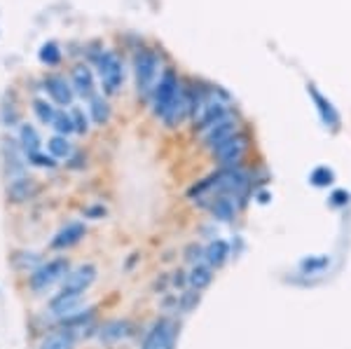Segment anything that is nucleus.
I'll list each match as a JSON object with an SVG mask.
<instances>
[{"mask_svg":"<svg viewBox=\"0 0 351 349\" xmlns=\"http://www.w3.org/2000/svg\"><path fill=\"white\" fill-rule=\"evenodd\" d=\"M71 115H73V122H75V132H80V134H87V115H84V110L80 108H73L71 110Z\"/></svg>","mask_w":351,"mask_h":349,"instance_id":"c85d7f7f","label":"nucleus"},{"mask_svg":"<svg viewBox=\"0 0 351 349\" xmlns=\"http://www.w3.org/2000/svg\"><path fill=\"white\" fill-rule=\"evenodd\" d=\"M84 234H87V225L80 221H73V223L64 225V228L54 234L52 241H49V246H52L54 251H66V249H71V246L80 244Z\"/></svg>","mask_w":351,"mask_h":349,"instance_id":"9b49d317","label":"nucleus"},{"mask_svg":"<svg viewBox=\"0 0 351 349\" xmlns=\"http://www.w3.org/2000/svg\"><path fill=\"white\" fill-rule=\"evenodd\" d=\"M96 66H99V77L104 84L106 94H117L124 82V69L122 61L117 59L115 52H101L96 56Z\"/></svg>","mask_w":351,"mask_h":349,"instance_id":"0eeeda50","label":"nucleus"},{"mask_svg":"<svg viewBox=\"0 0 351 349\" xmlns=\"http://www.w3.org/2000/svg\"><path fill=\"white\" fill-rule=\"evenodd\" d=\"M71 84H73V89H75L80 97L84 99H92L96 97L94 94V75H92V71H89V66H75V69L71 71Z\"/></svg>","mask_w":351,"mask_h":349,"instance_id":"2eb2a0df","label":"nucleus"},{"mask_svg":"<svg viewBox=\"0 0 351 349\" xmlns=\"http://www.w3.org/2000/svg\"><path fill=\"white\" fill-rule=\"evenodd\" d=\"M28 162H31V165H36V167H45V169H54L56 167L54 157L52 155H45L43 150H40V153H36V155L28 157Z\"/></svg>","mask_w":351,"mask_h":349,"instance_id":"cd10ccee","label":"nucleus"},{"mask_svg":"<svg viewBox=\"0 0 351 349\" xmlns=\"http://www.w3.org/2000/svg\"><path fill=\"white\" fill-rule=\"evenodd\" d=\"M246 153H248V136L243 132H239L225 141V143H220L211 155L220 169H234L243 162Z\"/></svg>","mask_w":351,"mask_h":349,"instance_id":"423d86ee","label":"nucleus"},{"mask_svg":"<svg viewBox=\"0 0 351 349\" xmlns=\"http://www.w3.org/2000/svg\"><path fill=\"white\" fill-rule=\"evenodd\" d=\"M239 117L234 115V112H228L225 117H220L218 122H213L208 129H204L202 132V143L204 148L208 150V153H213V150L218 148L220 143H225L228 139H232L234 134H239Z\"/></svg>","mask_w":351,"mask_h":349,"instance_id":"1a4fd4ad","label":"nucleus"},{"mask_svg":"<svg viewBox=\"0 0 351 349\" xmlns=\"http://www.w3.org/2000/svg\"><path fill=\"white\" fill-rule=\"evenodd\" d=\"M68 261L66 258H56V261H49V263H40L36 272H31L28 277V284L36 293H43V291L52 289L56 281L66 279L68 277Z\"/></svg>","mask_w":351,"mask_h":349,"instance_id":"39448f33","label":"nucleus"},{"mask_svg":"<svg viewBox=\"0 0 351 349\" xmlns=\"http://www.w3.org/2000/svg\"><path fill=\"white\" fill-rule=\"evenodd\" d=\"M106 209H101V206H94V209H87V216H104Z\"/></svg>","mask_w":351,"mask_h":349,"instance_id":"2f4dec72","label":"nucleus"},{"mask_svg":"<svg viewBox=\"0 0 351 349\" xmlns=\"http://www.w3.org/2000/svg\"><path fill=\"white\" fill-rule=\"evenodd\" d=\"M52 127L61 134V136H68V134L75 132V122H73V115L68 110H56Z\"/></svg>","mask_w":351,"mask_h":349,"instance_id":"a878e982","label":"nucleus"},{"mask_svg":"<svg viewBox=\"0 0 351 349\" xmlns=\"http://www.w3.org/2000/svg\"><path fill=\"white\" fill-rule=\"evenodd\" d=\"M59 59H61V52H59V47H56V43L43 45V49H40V61H43V64L54 66Z\"/></svg>","mask_w":351,"mask_h":349,"instance_id":"bb28decb","label":"nucleus"},{"mask_svg":"<svg viewBox=\"0 0 351 349\" xmlns=\"http://www.w3.org/2000/svg\"><path fill=\"white\" fill-rule=\"evenodd\" d=\"M211 281H213V267L211 265H206V263H197V265H192L190 274H188V286L192 291L199 293V291L211 286Z\"/></svg>","mask_w":351,"mask_h":349,"instance_id":"f3484780","label":"nucleus"},{"mask_svg":"<svg viewBox=\"0 0 351 349\" xmlns=\"http://www.w3.org/2000/svg\"><path fill=\"white\" fill-rule=\"evenodd\" d=\"M180 84L183 82L178 80V75H176L171 69H167L162 73V80H160V84H157L155 94H152V99H150L152 112H155L160 120H164V115H167L169 108L173 106V101L180 92Z\"/></svg>","mask_w":351,"mask_h":349,"instance_id":"20e7f679","label":"nucleus"},{"mask_svg":"<svg viewBox=\"0 0 351 349\" xmlns=\"http://www.w3.org/2000/svg\"><path fill=\"white\" fill-rule=\"evenodd\" d=\"M129 333H132V324L129 322H122V319H115V322H108L101 328L99 337L104 342H120L124 340Z\"/></svg>","mask_w":351,"mask_h":349,"instance_id":"412c9836","label":"nucleus"},{"mask_svg":"<svg viewBox=\"0 0 351 349\" xmlns=\"http://www.w3.org/2000/svg\"><path fill=\"white\" fill-rule=\"evenodd\" d=\"M176 340H178V324L162 317L150 326L141 349H176Z\"/></svg>","mask_w":351,"mask_h":349,"instance_id":"6e6552de","label":"nucleus"},{"mask_svg":"<svg viewBox=\"0 0 351 349\" xmlns=\"http://www.w3.org/2000/svg\"><path fill=\"white\" fill-rule=\"evenodd\" d=\"M136 89L143 99H152L157 84L162 80V56L152 49H141L134 59Z\"/></svg>","mask_w":351,"mask_h":349,"instance_id":"7ed1b4c3","label":"nucleus"},{"mask_svg":"<svg viewBox=\"0 0 351 349\" xmlns=\"http://www.w3.org/2000/svg\"><path fill=\"white\" fill-rule=\"evenodd\" d=\"M33 112H36L38 120H40L43 125L52 127V122L56 117V108L52 104H47V101H43V99H36V101H33Z\"/></svg>","mask_w":351,"mask_h":349,"instance_id":"393cba45","label":"nucleus"},{"mask_svg":"<svg viewBox=\"0 0 351 349\" xmlns=\"http://www.w3.org/2000/svg\"><path fill=\"white\" fill-rule=\"evenodd\" d=\"M248 185H251V181H248V173L243 171V169H239V167L218 169V171L211 173L208 178H204V181H199L197 185H192L190 197H197L199 202H208L211 197H220V195L243 200Z\"/></svg>","mask_w":351,"mask_h":349,"instance_id":"f257e3e1","label":"nucleus"},{"mask_svg":"<svg viewBox=\"0 0 351 349\" xmlns=\"http://www.w3.org/2000/svg\"><path fill=\"white\" fill-rule=\"evenodd\" d=\"M96 281V267L94 265H80L75 269H71L68 272V277L64 279V284H61V291L59 296L54 298L52 302H49V307H52L54 314H59V317H68V314L75 312V305L80 302V298L84 291L89 289Z\"/></svg>","mask_w":351,"mask_h":349,"instance_id":"f03ea898","label":"nucleus"},{"mask_svg":"<svg viewBox=\"0 0 351 349\" xmlns=\"http://www.w3.org/2000/svg\"><path fill=\"white\" fill-rule=\"evenodd\" d=\"M328 263H330L328 258H319V261H314V258H307V261H302V265H300V267L309 269V272L314 274V272H319V269H324Z\"/></svg>","mask_w":351,"mask_h":349,"instance_id":"7c9ffc66","label":"nucleus"},{"mask_svg":"<svg viewBox=\"0 0 351 349\" xmlns=\"http://www.w3.org/2000/svg\"><path fill=\"white\" fill-rule=\"evenodd\" d=\"M230 258V244L225 239H213L204 246V263L211 265L213 269L216 267H223Z\"/></svg>","mask_w":351,"mask_h":349,"instance_id":"dca6fc26","label":"nucleus"},{"mask_svg":"<svg viewBox=\"0 0 351 349\" xmlns=\"http://www.w3.org/2000/svg\"><path fill=\"white\" fill-rule=\"evenodd\" d=\"M36 193H38V185L28 176L8 185V197L12 202H26V200H31V197H36Z\"/></svg>","mask_w":351,"mask_h":349,"instance_id":"aec40b11","label":"nucleus"},{"mask_svg":"<svg viewBox=\"0 0 351 349\" xmlns=\"http://www.w3.org/2000/svg\"><path fill=\"white\" fill-rule=\"evenodd\" d=\"M19 145H21V150H24L26 160L31 155L40 153L43 141H40V134L36 132V127H33V125H21V129H19Z\"/></svg>","mask_w":351,"mask_h":349,"instance_id":"6ab92c4d","label":"nucleus"},{"mask_svg":"<svg viewBox=\"0 0 351 349\" xmlns=\"http://www.w3.org/2000/svg\"><path fill=\"white\" fill-rule=\"evenodd\" d=\"M349 193L347 190H335V193L330 195V206H335V209H342V206L349 204Z\"/></svg>","mask_w":351,"mask_h":349,"instance_id":"c756f323","label":"nucleus"},{"mask_svg":"<svg viewBox=\"0 0 351 349\" xmlns=\"http://www.w3.org/2000/svg\"><path fill=\"white\" fill-rule=\"evenodd\" d=\"M237 202L239 200H234V197L220 195V197H211L208 202H204V206H208V211L213 213V218L228 223L237 216Z\"/></svg>","mask_w":351,"mask_h":349,"instance_id":"4468645a","label":"nucleus"},{"mask_svg":"<svg viewBox=\"0 0 351 349\" xmlns=\"http://www.w3.org/2000/svg\"><path fill=\"white\" fill-rule=\"evenodd\" d=\"M40 349H75V333L71 328L54 330L43 337Z\"/></svg>","mask_w":351,"mask_h":349,"instance_id":"a211bd4d","label":"nucleus"},{"mask_svg":"<svg viewBox=\"0 0 351 349\" xmlns=\"http://www.w3.org/2000/svg\"><path fill=\"white\" fill-rule=\"evenodd\" d=\"M45 89H47L49 99L54 101L56 106H64V108H68V106H73V84L66 82V77L61 75H47L45 77Z\"/></svg>","mask_w":351,"mask_h":349,"instance_id":"ddd939ff","label":"nucleus"},{"mask_svg":"<svg viewBox=\"0 0 351 349\" xmlns=\"http://www.w3.org/2000/svg\"><path fill=\"white\" fill-rule=\"evenodd\" d=\"M192 120V92L185 84H180V92L176 97L173 106L169 108V112L164 115V125L167 127H180L183 122Z\"/></svg>","mask_w":351,"mask_h":349,"instance_id":"9d476101","label":"nucleus"},{"mask_svg":"<svg viewBox=\"0 0 351 349\" xmlns=\"http://www.w3.org/2000/svg\"><path fill=\"white\" fill-rule=\"evenodd\" d=\"M309 181L311 185H316V188H328V185H332V181H335V171H332L330 167L321 165L309 173Z\"/></svg>","mask_w":351,"mask_h":349,"instance_id":"b1692460","label":"nucleus"},{"mask_svg":"<svg viewBox=\"0 0 351 349\" xmlns=\"http://www.w3.org/2000/svg\"><path fill=\"white\" fill-rule=\"evenodd\" d=\"M89 117H92L96 125L104 127L106 122L110 120V106H108V101H106L104 97H92V99H89Z\"/></svg>","mask_w":351,"mask_h":349,"instance_id":"4be33fe9","label":"nucleus"},{"mask_svg":"<svg viewBox=\"0 0 351 349\" xmlns=\"http://www.w3.org/2000/svg\"><path fill=\"white\" fill-rule=\"evenodd\" d=\"M307 94L311 97V101H314L321 122H324L326 127H330V129H337L339 127V112L335 110V106H332L330 101H328L324 94L316 89V84H311V82L307 84Z\"/></svg>","mask_w":351,"mask_h":349,"instance_id":"f8f14e48","label":"nucleus"},{"mask_svg":"<svg viewBox=\"0 0 351 349\" xmlns=\"http://www.w3.org/2000/svg\"><path fill=\"white\" fill-rule=\"evenodd\" d=\"M47 148H49V155L54 157V160H68V157L73 155V145L68 136H61V134H56L47 141Z\"/></svg>","mask_w":351,"mask_h":349,"instance_id":"5701e85b","label":"nucleus"}]
</instances>
